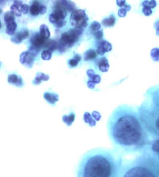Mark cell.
Instances as JSON below:
<instances>
[{
  "label": "cell",
  "mask_w": 159,
  "mask_h": 177,
  "mask_svg": "<svg viewBox=\"0 0 159 177\" xmlns=\"http://www.w3.org/2000/svg\"><path fill=\"white\" fill-rule=\"evenodd\" d=\"M107 128L114 149L123 155L141 153L152 139L140 120L137 107L125 105L116 108Z\"/></svg>",
  "instance_id": "6da1fadb"
},
{
  "label": "cell",
  "mask_w": 159,
  "mask_h": 177,
  "mask_svg": "<svg viewBox=\"0 0 159 177\" xmlns=\"http://www.w3.org/2000/svg\"><path fill=\"white\" fill-rule=\"evenodd\" d=\"M123 155L115 149L95 148L82 155L76 177H120Z\"/></svg>",
  "instance_id": "7a4b0ae2"
},
{
  "label": "cell",
  "mask_w": 159,
  "mask_h": 177,
  "mask_svg": "<svg viewBox=\"0 0 159 177\" xmlns=\"http://www.w3.org/2000/svg\"><path fill=\"white\" fill-rule=\"evenodd\" d=\"M137 106L141 122L151 139L159 137V84L147 90Z\"/></svg>",
  "instance_id": "3957f363"
},
{
  "label": "cell",
  "mask_w": 159,
  "mask_h": 177,
  "mask_svg": "<svg viewBox=\"0 0 159 177\" xmlns=\"http://www.w3.org/2000/svg\"><path fill=\"white\" fill-rule=\"evenodd\" d=\"M120 177H159V161L144 150L124 161Z\"/></svg>",
  "instance_id": "277c9868"
},
{
  "label": "cell",
  "mask_w": 159,
  "mask_h": 177,
  "mask_svg": "<svg viewBox=\"0 0 159 177\" xmlns=\"http://www.w3.org/2000/svg\"><path fill=\"white\" fill-rule=\"evenodd\" d=\"M88 21L89 17L84 10H75L71 15V25L76 28L84 29L88 25Z\"/></svg>",
  "instance_id": "5b68a950"
},
{
  "label": "cell",
  "mask_w": 159,
  "mask_h": 177,
  "mask_svg": "<svg viewBox=\"0 0 159 177\" xmlns=\"http://www.w3.org/2000/svg\"><path fill=\"white\" fill-rule=\"evenodd\" d=\"M157 4L155 1H143L140 3L139 10L143 15L150 16L155 12Z\"/></svg>",
  "instance_id": "8992f818"
},
{
  "label": "cell",
  "mask_w": 159,
  "mask_h": 177,
  "mask_svg": "<svg viewBox=\"0 0 159 177\" xmlns=\"http://www.w3.org/2000/svg\"><path fill=\"white\" fill-rule=\"evenodd\" d=\"M144 150L159 161V137L152 139L149 145Z\"/></svg>",
  "instance_id": "52a82bcc"
},
{
  "label": "cell",
  "mask_w": 159,
  "mask_h": 177,
  "mask_svg": "<svg viewBox=\"0 0 159 177\" xmlns=\"http://www.w3.org/2000/svg\"><path fill=\"white\" fill-rule=\"evenodd\" d=\"M79 40V36L73 34L63 33L61 36L60 42L61 44L66 46L71 47Z\"/></svg>",
  "instance_id": "ba28073f"
},
{
  "label": "cell",
  "mask_w": 159,
  "mask_h": 177,
  "mask_svg": "<svg viewBox=\"0 0 159 177\" xmlns=\"http://www.w3.org/2000/svg\"><path fill=\"white\" fill-rule=\"evenodd\" d=\"M49 16V20L52 24H56L60 21L64 20L67 14V11L61 8H56Z\"/></svg>",
  "instance_id": "9c48e42d"
},
{
  "label": "cell",
  "mask_w": 159,
  "mask_h": 177,
  "mask_svg": "<svg viewBox=\"0 0 159 177\" xmlns=\"http://www.w3.org/2000/svg\"><path fill=\"white\" fill-rule=\"evenodd\" d=\"M20 62L28 68H32L34 64V58L28 51L24 52L20 55Z\"/></svg>",
  "instance_id": "30bf717a"
},
{
  "label": "cell",
  "mask_w": 159,
  "mask_h": 177,
  "mask_svg": "<svg viewBox=\"0 0 159 177\" xmlns=\"http://www.w3.org/2000/svg\"><path fill=\"white\" fill-rule=\"evenodd\" d=\"M30 43L32 46L40 48L45 46L47 44V39L38 33L34 34L30 38Z\"/></svg>",
  "instance_id": "8fae6325"
},
{
  "label": "cell",
  "mask_w": 159,
  "mask_h": 177,
  "mask_svg": "<svg viewBox=\"0 0 159 177\" xmlns=\"http://www.w3.org/2000/svg\"><path fill=\"white\" fill-rule=\"evenodd\" d=\"M8 82L9 84L15 85L17 87H21L24 85L23 78L15 74H10L8 76Z\"/></svg>",
  "instance_id": "7c38bea8"
},
{
  "label": "cell",
  "mask_w": 159,
  "mask_h": 177,
  "mask_svg": "<svg viewBox=\"0 0 159 177\" xmlns=\"http://www.w3.org/2000/svg\"><path fill=\"white\" fill-rule=\"evenodd\" d=\"M98 67L100 71L105 73L109 70L110 65L108 63V60L106 57H103L99 60Z\"/></svg>",
  "instance_id": "4fadbf2b"
},
{
  "label": "cell",
  "mask_w": 159,
  "mask_h": 177,
  "mask_svg": "<svg viewBox=\"0 0 159 177\" xmlns=\"http://www.w3.org/2000/svg\"><path fill=\"white\" fill-rule=\"evenodd\" d=\"M49 79V76L48 74H45L42 73H38L32 83L35 85H39L42 83V81H48Z\"/></svg>",
  "instance_id": "5bb4252c"
},
{
  "label": "cell",
  "mask_w": 159,
  "mask_h": 177,
  "mask_svg": "<svg viewBox=\"0 0 159 177\" xmlns=\"http://www.w3.org/2000/svg\"><path fill=\"white\" fill-rule=\"evenodd\" d=\"M43 96L45 100L51 104H55L56 101H59V96L57 95L45 93Z\"/></svg>",
  "instance_id": "9a60e30c"
},
{
  "label": "cell",
  "mask_w": 159,
  "mask_h": 177,
  "mask_svg": "<svg viewBox=\"0 0 159 177\" xmlns=\"http://www.w3.org/2000/svg\"><path fill=\"white\" fill-rule=\"evenodd\" d=\"M116 21V19L114 16H110L109 17L105 18L103 19L102 21V24L104 26L109 27V26H113L114 25Z\"/></svg>",
  "instance_id": "2e32d148"
},
{
  "label": "cell",
  "mask_w": 159,
  "mask_h": 177,
  "mask_svg": "<svg viewBox=\"0 0 159 177\" xmlns=\"http://www.w3.org/2000/svg\"><path fill=\"white\" fill-rule=\"evenodd\" d=\"M7 29L6 33L9 35L13 36L15 34V30L17 28V24L15 21L6 25Z\"/></svg>",
  "instance_id": "e0dca14e"
},
{
  "label": "cell",
  "mask_w": 159,
  "mask_h": 177,
  "mask_svg": "<svg viewBox=\"0 0 159 177\" xmlns=\"http://www.w3.org/2000/svg\"><path fill=\"white\" fill-rule=\"evenodd\" d=\"M40 4L38 2H34L31 5L29 8L30 14L33 16H37L40 14Z\"/></svg>",
  "instance_id": "ac0fdd59"
},
{
  "label": "cell",
  "mask_w": 159,
  "mask_h": 177,
  "mask_svg": "<svg viewBox=\"0 0 159 177\" xmlns=\"http://www.w3.org/2000/svg\"><path fill=\"white\" fill-rule=\"evenodd\" d=\"M40 34L46 39H48L50 37V31L47 25L44 24L41 25L40 27Z\"/></svg>",
  "instance_id": "d6986e66"
},
{
  "label": "cell",
  "mask_w": 159,
  "mask_h": 177,
  "mask_svg": "<svg viewBox=\"0 0 159 177\" xmlns=\"http://www.w3.org/2000/svg\"><path fill=\"white\" fill-rule=\"evenodd\" d=\"M100 46L105 53L111 52L112 49V46L111 44L109 42L105 40L100 42Z\"/></svg>",
  "instance_id": "ffe728a7"
},
{
  "label": "cell",
  "mask_w": 159,
  "mask_h": 177,
  "mask_svg": "<svg viewBox=\"0 0 159 177\" xmlns=\"http://www.w3.org/2000/svg\"><path fill=\"white\" fill-rule=\"evenodd\" d=\"M45 47L48 48L49 52L52 53L58 49V43L55 41H50L47 42Z\"/></svg>",
  "instance_id": "44dd1931"
},
{
  "label": "cell",
  "mask_w": 159,
  "mask_h": 177,
  "mask_svg": "<svg viewBox=\"0 0 159 177\" xmlns=\"http://www.w3.org/2000/svg\"><path fill=\"white\" fill-rule=\"evenodd\" d=\"M96 57H97V53L94 49L89 50L85 53L84 59L86 61L95 59Z\"/></svg>",
  "instance_id": "7402d4cb"
},
{
  "label": "cell",
  "mask_w": 159,
  "mask_h": 177,
  "mask_svg": "<svg viewBox=\"0 0 159 177\" xmlns=\"http://www.w3.org/2000/svg\"><path fill=\"white\" fill-rule=\"evenodd\" d=\"M4 20L5 23H6V25L12 23L13 21H15V15L11 11L7 12L4 15Z\"/></svg>",
  "instance_id": "603a6c76"
},
{
  "label": "cell",
  "mask_w": 159,
  "mask_h": 177,
  "mask_svg": "<svg viewBox=\"0 0 159 177\" xmlns=\"http://www.w3.org/2000/svg\"><path fill=\"white\" fill-rule=\"evenodd\" d=\"M23 38L21 37L20 32L17 33L14 35L12 36L10 38V40L12 43L15 44H20L23 40Z\"/></svg>",
  "instance_id": "cb8c5ba5"
},
{
  "label": "cell",
  "mask_w": 159,
  "mask_h": 177,
  "mask_svg": "<svg viewBox=\"0 0 159 177\" xmlns=\"http://www.w3.org/2000/svg\"><path fill=\"white\" fill-rule=\"evenodd\" d=\"M152 59L155 62L159 61V47L155 48L152 50L150 54Z\"/></svg>",
  "instance_id": "d4e9b609"
},
{
  "label": "cell",
  "mask_w": 159,
  "mask_h": 177,
  "mask_svg": "<svg viewBox=\"0 0 159 177\" xmlns=\"http://www.w3.org/2000/svg\"><path fill=\"white\" fill-rule=\"evenodd\" d=\"M84 31V30L83 28L75 27V29L70 30H69V33L73 34L77 36H79L81 35L83 33Z\"/></svg>",
  "instance_id": "484cf974"
},
{
  "label": "cell",
  "mask_w": 159,
  "mask_h": 177,
  "mask_svg": "<svg viewBox=\"0 0 159 177\" xmlns=\"http://www.w3.org/2000/svg\"><path fill=\"white\" fill-rule=\"evenodd\" d=\"M11 11L15 15L17 16H21V10L18 7H17L15 5L13 4L10 7Z\"/></svg>",
  "instance_id": "4316f807"
},
{
  "label": "cell",
  "mask_w": 159,
  "mask_h": 177,
  "mask_svg": "<svg viewBox=\"0 0 159 177\" xmlns=\"http://www.w3.org/2000/svg\"><path fill=\"white\" fill-rule=\"evenodd\" d=\"M66 8L67 11H68L70 12H73L74 11L76 10L75 4L72 1H67L66 5Z\"/></svg>",
  "instance_id": "83f0119b"
},
{
  "label": "cell",
  "mask_w": 159,
  "mask_h": 177,
  "mask_svg": "<svg viewBox=\"0 0 159 177\" xmlns=\"http://www.w3.org/2000/svg\"><path fill=\"white\" fill-rule=\"evenodd\" d=\"M41 56H42V59L43 60H49L51 59L52 54L48 50H44L42 53Z\"/></svg>",
  "instance_id": "f1b7e54d"
},
{
  "label": "cell",
  "mask_w": 159,
  "mask_h": 177,
  "mask_svg": "<svg viewBox=\"0 0 159 177\" xmlns=\"http://www.w3.org/2000/svg\"><path fill=\"white\" fill-rule=\"evenodd\" d=\"M90 28L92 31L95 32L98 31V30H100V28H101V25L97 21H93V23L91 24Z\"/></svg>",
  "instance_id": "f546056e"
},
{
  "label": "cell",
  "mask_w": 159,
  "mask_h": 177,
  "mask_svg": "<svg viewBox=\"0 0 159 177\" xmlns=\"http://www.w3.org/2000/svg\"><path fill=\"white\" fill-rule=\"evenodd\" d=\"M28 50H29L28 52L30 53L31 55L34 56V57L37 56L40 52V48L35 47H34L33 46L29 47Z\"/></svg>",
  "instance_id": "4dcf8cb0"
},
{
  "label": "cell",
  "mask_w": 159,
  "mask_h": 177,
  "mask_svg": "<svg viewBox=\"0 0 159 177\" xmlns=\"http://www.w3.org/2000/svg\"><path fill=\"white\" fill-rule=\"evenodd\" d=\"M125 5L123 7L120 8L118 11V15L119 16L121 17H125L127 14V11L125 7Z\"/></svg>",
  "instance_id": "1f68e13d"
},
{
  "label": "cell",
  "mask_w": 159,
  "mask_h": 177,
  "mask_svg": "<svg viewBox=\"0 0 159 177\" xmlns=\"http://www.w3.org/2000/svg\"><path fill=\"white\" fill-rule=\"evenodd\" d=\"M29 8H30V7L28 4H24L21 7V13H23V14H27L29 12Z\"/></svg>",
  "instance_id": "d6a6232c"
},
{
  "label": "cell",
  "mask_w": 159,
  "mask_h": 177,
  "mask_svg": "<svg viewBox=\"0 0 159 177\" xmlns=\"http://www.w3.org/2000/svg\"><path fill=\"white\" fill-rule=\"evenodd\" d=\"M95 38L97 40L102 39L103 37V30H99L98 31L95 32Z\"/></svg>",
  "instance_id": "836d02e7"
},
{
  "label": "cell",
  "mask_w": 159,
  "mask_h": 177,
  "mask_svg": "<svg viewBox=\"0 0 159 177\" xmlns=\"http://www.w3.org/2000/svg\"><path fill=\"white\" fill-rule=\"evenodd\" d=\"M92 80L95 84H98L101 81V78L98 74H95L92 78Z\"/></svg>",
  "instance_id": "e575fe53"
},
{
  "label": "cell",
  "mask_w": 159,
  "mask_h": 177,
  "mask_svg": "<svg viewBox=\"0 0 159 177\" xmlns=\"http://www.w3.org/2000/svg\"><path fill=\"white\" fill-rule=\"evenodd\" d=\"M66 24V21L64 19L60 21H58L57 23L55 24V25L56 27H58V28H61V27H63V26H65V25Z\"/></svg>",
  "instance_id": "d590c367"
},
{
  "label": "cell",
  "mask_w": 159,
  "mask_h": 177,
  "mask_svg": "<svg viewBox=\"0 0 159 177\" xmlns=\"http://www.w3.org/2000/svg\"><path fill=\"white\" fill-rule=\"evenodd\" d=\"M47 8L46 6L40 5V14L44 15L47 12Z\"/></svg>",
  "instance_id": "8d00e7d4"
},
{
  "label": "cell",
  "mask_w": 159,
  "mask_h": 177,
  "mask_svg": "<svg viewBox=\"0 0 159 177\" xmlns=\"http://www.w3.org/2000/svg\"><path fill=\"white\" fill-rule=\"evenodd\" d=\"M21 37L23 38V39H27L29 37V31L27 30H24L22 32H20Z\"/></svg>",
  "instance_id": "74e56055"
},
{
  "label": "cell",
  "mask_w": 159,
  "mask_h": 177,
  "mask_svg": "<svg viewBox=\"0 0 159 177\" xmlns=\"http://www.w3.org/2000/svg\"><path fill=\"white\" fill-rule=\"evenodd\" d=\"M78 63H79V62L75 59H71L69 60V64L70 66L72 67H76L78 65Z\"/></svg>",
  "instance_id": "f35d334b"
},
{
  "label": "cell",
  "mask_w": 159,
  "mask_h": 177,
  "mask_svg": "<svg viewBox=\"0 0 159 177\" xmlns=\"http://www.w3.org/2000/svg\"><path fill=\"white\" fill-rule=\"evenodd\" d=\"M86 74L88 75L90 79H92L94 75H95V72L92 69H89L86 71Z\"/></svg>",
  "instance_id": "ab89813d"
},
{
  "label": "cell",
  "mask_w": 159,
  "mask_h": 177,
  "mask_svg": "<svg viewBox=\"0 0 159 177\" xmlns=\"http://www.w3.org/2000/svg\"><path fill=\"white\" fill-rule=\"evenodd\" d=\"M117 3L118 6L122 8L126 5V1L124 0H117Z\"/></svg>",
  "instance_id": "60d3db41"
},
{
  "label": "cell",
  "mask_w": 159,
  "mask_h": 177,
  "mask_svg": "<svg viewBox=\"0 0 159 177\" xmlns=\"http://www.w3.org/2000/svg\"><path fill=\"white\" fill-rule=\"evenodd\" d=\"M14 5L19 8L23 5V2L20 0H15L14 1Z\"/></svg>",
  "instance_id": "b9f144b4"
},
{
  "label": "cell",
  "mask_w": 159,
  "mask_h": 177,
  "mask_svg": "<svg viewBox=\"0 0 159 177\" xmlns=\"http://www.w3.org/2000/svg\"><path fill=\"white\" fill-rule=\"evenodd\" d=\"M95 83L92 81H89L87 82L88 87L89 88H92V89L95 88Z\"/></svg>",
  "instance_id": "7bdbcfd3"
},
{
  "label": "cell",
  "mask_w": 159,
  "mask_h": 177,
  "mask_svg": "<svg viewBox=\"0 0 159 177\" xmlns=\"http://www.w3.org/2000/svg\"><path fill=\"white\" fill-rule=\"evenodd\" d=\"M74 59L77 60V61H78L79 62H80L81 60V56L79 55V54H75V56H74Z\"/></svg>",
  "instance_id": "ee69618b"
},
{
  "label": "cell",
  "mask_w": 159,
  "mask_h": 177,
  "mask_svg": "<svg viewBox=\"0 0 159 177\" xmlns=\"http://www.w3.org/2000/svg\"><path fill=\"white\" fill-rule=\"evenodd\" d=\"M5 1H2V0H0V5H4L6 4Z\"/></svg>",
  "instance_id": "f6af8a7d"
},
{
  "label": "cell",
  "mask_w": 159,
  "mask_h": 177,
  "mask_svg": "<svg viewBox=\"0 0 159 177\" xmlns=\"http://www.w3.org/2000/svg\"><path fill=\"white\" fill-rule=\"evenodd\" d=\"M2 10H1V8H0V14H2Z\"/></svg>",
  "instance_id": "bcb514c9"
},
{
  "label": "cell",
  "mask_w": 159,
  "mask_h": 177,
  "mask_svg": "<svg viewBox=\"0 0 159 177\" xmlns=\"http://www.w3.org/2000/svg\"><path fill=\"white\" fill-rule=\"evenodd\" d=\"M1 27V21H0V28Z\"/></svg>",
  "instance_id": "7dc6e473"
}]
</instances>
